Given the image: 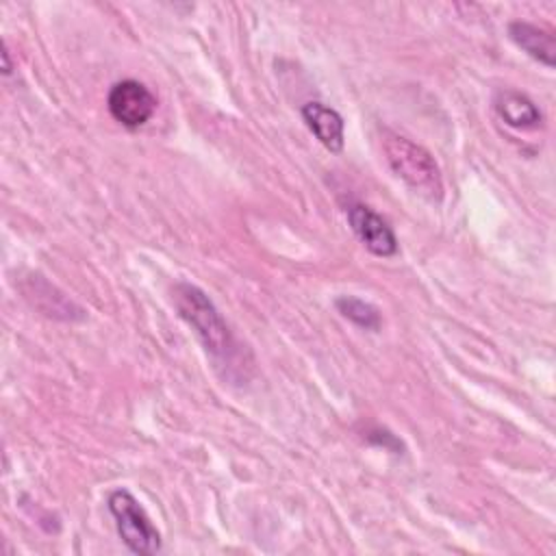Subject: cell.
I'll return each instance as SVG.
<instances>
[{
	"mask_svg": "<svg viewBox=\"0 0 556 556\" xmlns=\"http://www.w3.org/2000/svg\"><path fill=\"white\" fill-rule=\"evenodd\" d=\"M380 143L391 169L419 195L430 202H439L443 198V178L434 156L419 143L408 137L382 128Z\"/></svg>",
	"mask_w": 556,
	"mask_h": 556,
	"instance_id": "2",
	"label": "cell"
},
{
	"mask_svg": "<svg viewBox=\"0 0 556 556\" xmlns=\"http://www.w3.org/2000/svg\"><path fill=\"white\" fill-rule=\"evenodd\" d=\"M174 306L178 315L191 326L204 350L215 358H232L237 354V343L230 328L226 326L222 313L215 308L211 298L195 285L178 282L172 291Z\"/></svg>",
	"mask_w": 556,
	"mask_h": 556,
	"instance_id": "1",
	"label": "cell"
},
{
	"mask_svg": "<svg viewBox=\"0 0 556 556\" xmlns=\"http://www.w3.org/2000/svg\"><path fill=\"white\" fill-rule=\"evenodd\" d=\"M302 117L326 150L330 152L343 150V141H345L343 117L334 109L326 106L324 102H306L302 106Z\"/></svg>",
	"mask_w": 556,
	"mask_h": 556,
	"instance_id": "8",
	"label": "cell"
},
{
	"mask_svg": "<svg viewBox=\"0 0 556 556\" xmlns=\"http://www.w3.org/2000/svg\"><path fill=\"white\" fill-rule=\"evenodd\" d=\"M2 59H4V74H11V63H9V52L2 48Z\"/></svg>",
	"mask_w": 556,
	"mask_h": 556,
	"instance_id": "10",
	"label": "cell"
},
{
	"mask_svg": "<svg viewBox=\"0 0 556 556\" xmlns=\"http://www.w3.org/2000/svg\"><path fill=\"white\" fill-rule=\"evenodd\" d=\"M109 510L115 519L117 532L124 541V545L139 556H150L161 549V534L152 526L150 517L146 515L143 506L137 502V497L126 491L117 489L106 500Z\"/></svg>",
	"mask_w": 556,
	"mask_h": 556,
	"instance_id": "3",
	"label": "cell"
},
{
	"mask_svg": "<svg viewBox=\"0 0 556 556\" xmlns=\"http://www.w3.org/2000/svg\"><path fill=\"white\" fill-rule=\"evenodd\" d=\"M106 106L115 122L126 128H139L154 115L156 98L143 83L126 78L111 87Z\"/></svg>",
	"mask_w": 556,
	"mask_h": 556,
	"instance_id": "4",
	"label": "cell"
},
{
	"mask_svg": "<svg viewBox=\"0 0 556 556\" xmlns=\"http://www.w3.org/2000/svg\"><path fill=\"white\" fill-rule=\"evenodd\" d=\"M508 35L510 39L534 61L543 63L545 67H554L556 63V39L552 30L541 28L530 22L515 20L508 24Z\"/></svg>",
	"mask_w": 556,
	"mask_h": 556,
	"instance_id": "7",
	"label": "cell"
},
{
	"mask_svg": "<svg viewBox=\"0 0 556 556\" xmlns=\"http://www.w3.org/2000/svg\"><path fill=\"white\" fill-rule=\"evenodd\" d=\"M334 306L337 311L350 319L352 324L365 328V330H380L382 326V317L378 313L376 306H371L369 302L361 300V298H354V295H339L334 300Z\"/></svg>",
	"mask_w": 556,
	"mask_h": 556,
	"instance_id": "9",
	"label": "cell"
},
{
	"mask_svg": "<svg viewBox=\"0 0 556 556\" xmlns=\"http://www.w3.org/2000/svg\"><path fill=\"white\" fill-rule=\"evenodd\" d=\"M348 222L358 241L376 256H393L397 252V239L393 228L367 204H350Z\"/></svg>",
	"mask_w": 556,
	"mask_h": 556,
	"instance_id": "5",
	"label": "cell"
},
{
	"mask_svg": "<svg viewBox=\"0 0 556 556\" xmlns=\"http://www.w3.org/2000/svg\"><path fill=\"white\" fill-rule=\"evenodd\" d=\"M495 113L517 130H534L543 124V115L539 106L521 91L515 89H500L493 98Z\"/></svg>",
	"mask_w": 556,
	"mask_h": 556,
	"instance_id": "6",
	"label": "cell"
}]
</instances>
